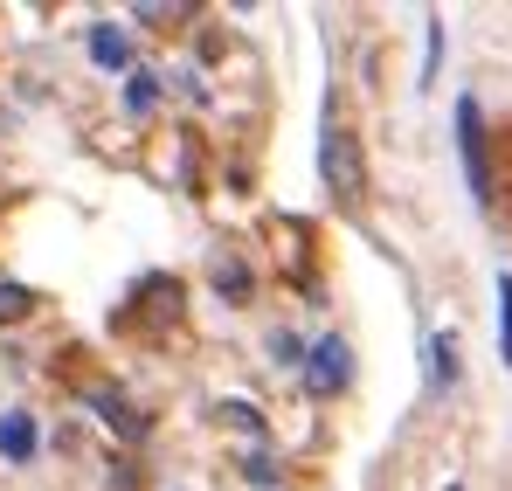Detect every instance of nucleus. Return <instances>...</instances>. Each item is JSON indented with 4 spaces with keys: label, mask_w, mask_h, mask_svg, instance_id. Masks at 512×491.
Instances as JSON below:
<instances>
[{
    "label": "nucleus",
    "mask_w": 512,
    "mask_h": 491,
    "mask_svg": "<svg viewBox=\"0 0 512 491\" xmlns=\"http://www.w3.org/2000/svg\"><path fill=\"white\" fill-rule=\"evenodd\" d=\"M436 63H443V21H429V49H423V83H436Z\"/></svg>",
    "instance_id": "nucleus-12"
},
{
    "label": "nucleus",
    "mask_w": 512,
    "mask_h": 491,
    "mask_svg": "<svg viewBox=\"0 0 512 491\" xmlns=\"http://www.w3.org/2000/svg\"><path fill=\"white\" fill-rule=\"evenodd\" d=\"M243 471H250V485H256V491H277V464H270V457H250Z\"/></svg>",
    "instance_id": "nucleus-13"
},
{
    "label": "nucleus",
    "mask_w": 512,
    "mask_h": 491,
    "mask_svg": "<svg viewBox=\"0 0 512 491\" xmlns=\"http://www.w3.org/2000/svg\"><path fill=\"white\" fill-rule=\"evenodd\" d=\"M0 457L28 464L35 457V415H0Z\"/></svg>",
    "instance_id": "nucleus-5"
},
{
    "label": "nucleus",
    "mask_w": 512,
    "mask_h": 491,
    "mask_svg": "<svg viewBox=\"0 0 512 491\" xmlns=\"http://www.w3.org/2000/svg\"><path fill=\"white\" fill-rule=\"evenodd\" d=\"M346 381H353L346 339H312V346H305V388H312V395H340Z\"/></svg>",
    "instance_id": "nucleus-3"
},
{
    "label": "nucleus",
    "mask_w": 512,
    "mask_h": 491,
    "mask_svg": "<svg viewBox=\"0 0 512 491\" xmlns=\"http://www.w3.org/2000/svg\"><path fill=\"white\" fill-rule=\"evenodd\" d=\"M457 160H464V180H471V201L492 208V160H485V111H478V97L457 104Z\"/></svg>",
    "instance_id": "nucleus-2"
},
{
    "label": "nucleus",
    "mask_w": 512,
    "mask_h": 491,
    "mask_svg": "<svg viewBox=\"0 0 512 491\" xmlns=\"http://www.w3.org/2000/svg\"><path fill=\"white\" fill-rule=\"evenodd\" d=\"M319 173H326V187H333V201H360L367 194V160H360V139L333 125V111H326V139H319Z\"/></svg>",
    "instance_id": "nucleus-1"
},
{
    "label": "nucleus",
    "mask_w": 512,
    "mask_h": 491,
    "mask_svg": "<svg viewBox=\"0 0 512 491\" xmlns=\"http://www.w3.org/2000/svg\"><path fill=\"white\" fill-rule=\"evenodd\" d=\"M208 284H215V291H222L229 305H243V298H250V263H243V256H215Z\"/></svg>",
    "instance_id": "nucleus-6"
},
{
    "label": "nucleus",
    "mask_w": 512,
    "mask_h": 491,
    "mask_svg": "<svg viewBox=\"0 0 512 491\" xmlns=\"http://www.w3.org/2000/svg\"><path fill=\"white\" fill-rule=\"evenodd\" d=\"M215 415H229V422H236V429H263V415L250 409V402H222V409Z\"/></svg>",
    "instance_id": "nucleus-14"
},
{
    "label": "nucleus",
    "mask_w": 512,
    "mask_h": 491,
    "mask_svg": "<svg viewBox=\"0 0 512 491\" xmlns=\"http://www.w3.org/2000/svg\"><path fill=\"white\" fill-rule=\"evenodd\" d=\"M90 409L104 415V422H118V436H146V422H139V415L125 409V402H118V395H104V388H97V395H90Z\"/></svg>",
    "instance_id": "nucleus-8"
},
{
    "label": "nucleus",
    "mask_w": 512,
    "mask_h": 491,
    "mask_svg": "<svg viewBox=\"0 0 512 491\" xmlns=\"http://www.w3.org/2000/svg\"><path fill=\"white\" fill-rule=\"evenodd\" d=\"M90 63H97V70H125V63H132V35L111 28V21H97V28H90Z\"/></svg>",
    "instance_id": "nucleus-4"
},
{
    "label": "nucleus",
    "mask_w": 512,
    "mask_h": 491,
    "mask_svg": "<svg viewBox=\"0 0 512 491\" xmlns=\"http://www.w3.org/2000/svg\"><path fill=\"white\" fill-rule=\"evenodd\" d=\"M111 471H118V478H111L104 491H132V464H111Z\"/></svg>",
    "instance_id": "nucleus-15"
},
{
    "label": "nucleus",
    "mask_w": 512,
    "mask_h": 491,
    "mask_svg": "<svg viewBox=\"0 0 512 491\" xmlns=\"http://www.w3.org/2000/svg\"><path fill=\"white\" fill-rule=\"evenodd\" d=\"M125 104H132V111H153V104H160V77H153V70H132V83H125Z\"/></svg>",
    "instance_id": "nucleus-9"
},
{
    "label": "nucleus",
    "mask_w": 512,
    "mask_h": 491,
    "mask_svg": "<svg viewBox=\"0 0 512 491\" xmlns=\"http://www.w3.org/2000/svg\"><path fill=\"white\" fill-rule=\"evenodd\" d=\"M450 491H464V485H450Z\"/></svg>",
    "instance_id": "nucleus-16"
},
{
    "label": "nucleus",
    "mask_w": 512,
    "mask_h": 491,
    "mask_svg": "<svg viewBox=\"0 0 512 491\" xmlns=\"http://www.w3.org/2000/svg\"><path fill=\"white\" fill-rule=\"evenodd\" d=\"M450 381H457V339L436 332L429 339V388H450Z\"/></svg>",
    "instance_id": "nucleus-7"
},
{
    "label": "nucleus",
    "mask_w": 512,
    "mask_h": 491,
    "mask_svg": "<svg viewBox=\"0 0 512 491\" xmlns=\"http://www.w3.org/2000/svg\"><path fill=\"white\" fill-rule=\"evenodd\" d=\"M499 339H506V367H512V277H499Z\"/></svg>",
    "instance_id": "nucleus-11"
},
{
    "label": "nucleus",
    "mask_w": 512,
    "mask_h": 491,
    "mask_svg": "<svg viewBox=\"0 0 512 491\" xmlns=\"http://www.w3.org/2000/svg\"><path fill=\"white\" fill-rule=\"evenodd\" d=\"M35 312V298L21 291V284H0V326H14V319H28Z\"/></svg>",
    "instance_id": "nucleus-10"
}]
</instances>
